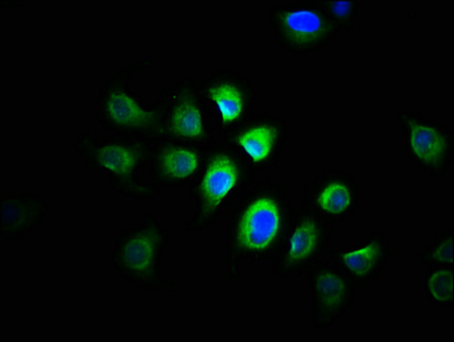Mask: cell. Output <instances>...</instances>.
<instances>
[{
	"label": "cell",
	"instance_id": "cell-1",
	"mask_svg": "<svg viewBox=\"0 0 454 342\" xmlns=\"http://www.w3.org/2000/svg\"><path fill=\"white\" fill-rule=\"evenodd\" d=\"M293 198L273 177L266 176L248 189L226 218L227 276H242L241 262H273L293 224Z\"/></svg>",
	"mask_w": 454,
	"mask_h": 342
},
{
	"label": "cell",
	"instance_id": "cell-2",
	"mask_svg": "<svg viewBox=\"0 0 454 342\" xmlns=\"http://www.w3.org/2000/svg\"><path fill=\"white\" fill-rule=\"evenodd\" d=\"M155 65V55H143L109 74L101 83L95 119L107 134L129 135L153 143L162 138L169 89L161 87L154 102L146 103L145 97L131 87L135 75L153 69Z\"/></svg>",
	"mask_w": 454,
	"mask_h": 342
},
{
	"label": "cell",
	"instance_id": "cell-3",
	"mask_svg": "<svg viewBox=\"0 0 454 342\" xmlns=\"http://www.w3.org/2000/svg\"><path fill=\"white\" fill-rule=\"evenodd\" d=\"M153 142L129 135L109 134L99 137L97 129L87 128L75 138L74 150L91 175H102L118 196L135 201L157 200L161 189L142 175L149 168Z\"/></svg>",
	"mask_w": 454,
	"mask_h": 342
},
{
	"label": "cell",
	"instance_id": "cell-4",
	"mask_svg": "<svg viewBox=\"0 0 454 342\" xmlns=\"http://www.w3.org/2000/svg\"><path fill=\"white\" fill-rule=\"evenodd\" d=\"M254 183L256 174L221 138L215 139L207 147L197 177L187 185L195 209L183 222V230L190 234L213 229Z\"/></svg>",
	"mask_w": 454,
	"mask_h": 342
},
{
	"label": "cell",
	"instance_id": "cell-5",
	"mask_svg": "<svg viewBox=\"0 0 454 342\" xmlns=\"http://www.w3.org/2000/svg\"><path fill=\"white\" fill-rule=\"evenodd\" d=\"M170 230L153 212H145L133 228L115 237L109 264L127 284L146 292H175L176 284L167 280L161 265L170 245Z\"/></svg>",
	"mask_w": 454,
	"mask_h": 342
},
{
	"label": "cell",
	"instance_id": "cell-6",
	"mask_svg": "<svg viewBox=\"0 0 454 342\" xmlns=\"http://www.w3.org/2000/svg\"><path fill=\"white\" fill-rule=\"evenodd\" d=\"M268 22L277 45L294 57L320 53L340 35L318 0L273 4Z\"/></svg>",
	"mask_w": 454,
	"mask_h": 342
},
{
	"label": "cell",
	"instance_id": "cell-7",
	"mask_svg": "<svg viewBox=\"0 0 454 342\" xmlns=\"http://www.w3.org/2000/svg\"><path fill=\"white\" fill-rule=\"evenodd\" d=\"M404 155L410 165L434 180L445 178L454 160V131L441 119H430L414 109H400Z\"/></svg>",
	"mask_w": 454,
	"mask_h": 342
},
{
	"label": "cell",
	"instance_id": "cell-8",
	"mask_svg": "<svg viewBox=\"0 0 454 342\" xmlns=\"http://www.w3.org/2000/svg\"><path fill=\"white\" fill-rule=\"evenodd\" d=\"M336 225L313 210L300 206L276 260L272 272L278 278L308 276L329 256Z\"/></svg>",
	"mask_w": 454,
	"mask_h": 342
},
{
	"label": "cell",
	"instance_id": "cell-9",
	"mask_svg": "<svg viewBox=\"0 0 454 342\" xmlns=\"http://www.w3.org/2000/svg\"><path fill=\"white\" fill-rule=\"evenodd\" d=\"M203 109L215 134L222 135L254 117L257 91L240 71L221 67L199 82Z\"/></svg>",
	"mask_w": 454,
	"mask_h": 342
},
{
	"label": "cell",
	"instance_id": "cell-10",
	"mask_svg": "<svg viewBox=\"0 0 454 342\" xmlns=\"http://www.w3.org/2000/svg\"><path fill=\"white\" fill-rule=\"evenodd\" d=\"M289 133L285 117L262 113L223 134L221 139L257 175L276 168Z\"/></svg>",
	"mask_w": 454,
	"mask_h": 342
},
{
	"label": "cell",
	"instance_id": "cell-11",
	"mask_svg": "<svg viewBox=\"0 0 454 342\" xmlns=\"http://www.w3.org/2000/svg\"><path fill=\"white\" fill-rule=\"evenodd\" d=\"M312 297V326L334 328L352 312L357 286L353 278L332 261L325 260L308 274Z\"/></svg>",
	"mask_w": 454,
	"mask_h": 342
},
{
	"label": "cell",
	"instance_id": "cell-12",
	"mask_svg": "<svg viewBox=\"0 0 454 342\" xmlns=\"http://www.w3.org/2000/svg\"><path fill=\"white\" fill-rule=\"evenodd\" d=\"M360 184L350 171L325 168L302 188L301 206L313 210L332 224H342L356 214Z\"/></svg>",
	"mask_w": 454,
	"mask_h": 342
},
{
	"label": "cell",
	"instance_id": "cell-13",
	"mask_svg": "<svg viewBox=\"0 0 454 342\" xmlns=\"http://www.w3.org/2000/svg\"><path fill=\"white\" fill-rule=\"evenodd\" d=\"M215 135L203 109L199 82L183 75L169 89L162 138L208 145L216 139Z\"/></svg>",
	"mask_w": 454,
	"mask_h": 342
},
{
	"label": "cell",
	"instance_id": "cell-14",
	"mask_svg": "<svg viewBox=\"0 0 454 342\" xmlns=\"http://www.w3.org/2000/svg\"><path fill=\"white\" fill-rule=\"evenodd\" d=\"M207 147L160 138L154 142L145 177L161 190L189 185L205 162Z\"/></svg>",
	"mask_w": 454,
	"mask_h": 342
},
{
	"label": "cell",
	"instance_id": "cell-15",
	"mask_svg": "<svg viewBox=\"0 0 454 342\" xmlns=\"http://www.w3.org/2000/svg\"><path fill=\"white\" fill-rule=\"evenodd\" d=\"M393 253V245L382 229H373L364 241L330 250L329 258L348 273L357 289H366L380 278Z\"/></svg>",
	"mask_w": 454,
	"mask_h": 342
},
{
	"label": "cell",
	"instance_id": "cell-16",
	"mask_svg": "<svg viewBox=\"0 0 454 342\" xmlns=\"http://www.w3.org/2000/svg\"><path fill=\"white\" fill-rule=\"evenodd\" d=\"M51 200L39 190L9 193L0 197V237L25 241L47 221Z\"/></svg>",
	"mask_w": 454,
	"mask_h": 342
},
{
	"label": "cell",
	"instance_id": "cell-17",
	"mask_svg": "<svg viewBox=\"0 0 454 342\" xmlns=\"http://www.w3.org/2000/svg\"><path fill=\"white\" fill-rule=\"evenodd\" d=\"M420 285L426 299L441 310L454 308V266H435L421 274Z\"/></svg>",
	"mask_w": 454,
	"mask_h": 342
},
{
	"label": "cell",
	"instance_id": "cell-18",
	"mask_svg": "<svg viewBox=\"0 0 454 342\" xmlns=\"http://www.w3.org/2000/svg\"><path fill=\"white\" fill-rule=\"evenodd\" d=\"M454 229L442 230L419 250V264L424 268L454 266Z\"/></svg>",
	"mask_w": 454,
	"mask_h": 342
},
{
	"label": "cell",
	"instance_id": "cell-19",
	"mask_svg": "<svg viewBox=\"0 0 454 342\" xmlns=\"http://www.w3.org/2000/svg\"><path fill=\"white\" fill-rule=\"evenodd\" d=\"M322 9L338 29L346 34L353 33L360 14L361 2L346 0H318Z\"/></svg>",
	"mask_w": 454,
	"mask_h": 342
},
{
	"label": "cell",
	"instance_id": "cell-20",
	"mask_svg": "<svg viewBox=\"0 0 454 342\" xmlns=\"http://www.w3.org/2000/svg\"><path fill=\"white\" fill-rule=\"evenodd\" d=\"M27 4V0H0V10H2V19H5L7 12L15 9H21Z\"/></svg>",
	"mask_w": 454,
	"mask_h": 342
}]
</instances>
